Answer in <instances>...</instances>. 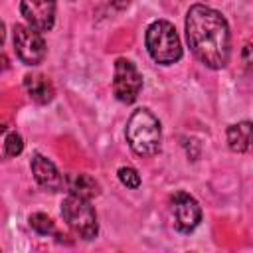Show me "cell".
Masks as SVG:
<instances>
[{"label": "cell", "instance_id": "cell-2", "mask_svg": "<svg viewBox=\"0 0 253 253\" xmlns=\"http://www.w3.org/2000/svg\"><path fill=\"white\" fill-rule=\"evenodd\" d=\"M126 140L132 152L138 156L156 154L162 140L160 121L148 109L134 111L126 123Z\"/></svg>", "mask_w": 253, "mask_h": 253}, {"label": "cell", "instance_id": "cell-12", "mask_svg": "<svg viewBox=\"0 0 253 253\" xmlns=\"http://www.w3.org/2000/svg\"><path fill=\"white\" fill-rule=\"evenodd\" d=\"M251 142V123L243 121L227 128V144L233 152H245Z\"/></svg>", "mask_w": 253, "mask_h": 253}, {"label": "cell", "instance_id": "cell-3", "mask_svg": "<svg viewBox=\"0 0 253 253\" xmlns=\"http://www.w3.org/2000/svg\"><path fill=\"white\" fill-rule=\"evenodd\" d=\"M144 42H146V49H148L150 57L156 63L170 65V63H176L182 57L180 38H178L174 26L166 20L152 22L146 30Z\"/></svg>", "mask_w": 253, "mask_h": 253}, {"label": "cell", "instance_id": "cell-14", "mask_svg": "<svg viewBox=\"0 0 253 253\" xmlns=\"http://www.w3.org/2000/svg\"><path fill=\"white\" fill-rule=\"evenodd\" d=\"M119 180H121V184L126 186V188H138V186H140V176H138V172H136L134 168H130V166L119 168Z\"/></svg>", "mask_w": 253, "mask_h": 253}, {"label": "cell", "instance_id": "cell-7", "mask_svg": "<svg viewBox=\"0 0 253 253\" xmlns=\"http://www.w3.org/2000/svg\"><path fill=\"white\" fill-rule=\"evenodd\" d=\"M172 217H174V227L182 233H190L196 229V225L202 219V208L186 192H178L172 198Z\"/></svg>", "mask_w": 253, "mask_h": 253}, {"label": "cell", "instance_id": "cell-13", "mask_svg": "<svg viewBox=\"0 0 253 253\" xmlns=\"http://www.w3.org/2000/svg\"><path fill=\"white\" fill-rule=\"evenodd\" d=\"M28 221H30V227H32L34 231L42 233V235H47V233H51V231H53V221H51L45 213H42V211L32 213Z\"/></svg>", "mask_w": 253, "mask_h": 253}, {"label": "cell", "instance_id": "cell-6", "mask_svg": "<svg viewBox=\"0 0 253 253\" xmlns=\"http://www.w3.org/2000/svg\"><path fill=\"white\" fill-rule=\"evenodd\" d=\"M14 47H16V55L26 65H38L45 57V42L40 36V32L34 30L32 26H24V24L14 26Z\"/></svg>", "mask_w": 253, "mask_h": 253}, {"label": "cell", "instance_id": "cell-9", "mask_svg": "<svg viewBox=\"0 0 253 253\" xmlns=\"http://www.w3.org/2000/svg\"><path fill=\"white\" fill-rule=\"evenodd\" d=\"M32 172H34L36 182H38L42 188H45V190H49V192L61 190L63 180H61V176H59L55 164H53L49 158H45V156H42V154H34V158H32Z\"/></svg>", "mask_w": 253, "mask_h": 253}, {"label": "cell", "instance_id": "cell-5", "mask_svg": "<svg viewBox=\"0 0 253 253\" xmlns=\"http://www.w3.org/2000/svg\"><path fill=\"white\" fill-rule=\"evenodd\" d=\"M142 89V75L130 59L119 57L115 61V77H113V93L121 103H134Z\"/></svg>", "mask_w": 253, "mask_h": 253}, {"label": "cell", "instance_id": "cell-11", "mask_svg": "<svg viewBox=\"0 0 253 253\" xmlns=\"http://www.w3.org/2000/svg\"><path fill=\"white\" fill-rule=\"evenodd\" d=\"M24 85H26L30 97L40 105H45L53 99V87H51L49 79L43 75H26Z\"/></svg>", "mask_w": 253, "mask_h": 253}, {"label": "cell", "instance_id": "cell-4", "mask_svg": "<svg viewBox=\"0 0 253 253\" xmlns=\"http://www.w3.org/2000/svg\"><path fill=\"white\" fill-rule=\"evenodd\" d=\"M61 215L69 229L81 239H93L97 235V215L89 200L69 194L61 204Z\"/></svg>", "mask_w": 253, "mask_h": 253}, {"label": "cell", "instance_id": "cell-18", "mask_svg": "<svg viewBox=\"0 0 253 253\" xmlns=\"http://www.w3.org/2000/svg\"><path fill=\"white\" fill-rule=\"evenodd\" d=\"M4 130H6V125H0V134H2Z\"/></svg>", "mask_w": 253, "mask_h": 253}, {"label": "cell", "instance_id": "cell-17", "mask_svg": "<svg viewBox=\"0 0 253 253\" xmlns=\"http://www.w3.org/2000/svg\"><path fill=\"white\" fill-rule=\"evenodd\" d=\"M8 67V59H6V55H0V69H6Z\"/></svg>", "mask_w": 253, "mask_h": 253}, {"label": "cell", "instance_id": "cell-10", "mask_svg": "<svg viewBox=\"0 0 253 253\" xmlns=\"http://www.w3.org/2000/svg\"><path fill=\"white\" fill-rule=\"evenodd\" d=\"M65 184H67L69 194H73V196H79L85 200L99 196V184L89 174H67Z\"/></svg>", "mask_w": 253, "mask_h": 253}, {"label": "cell", "instance_id": "cell-15", "mask_svg": "<svg viewBox=\"0 0 253 253\" xmlns=\"http://www.w3.org/2000/svg\"><path fill=\"white\" fill-rule=\"evenodd\" d=\"M4 150L8 156H18L22 150H24V140L18 132H10L4 140Z\"/></svg>", "mask_w": 253, "mask_h": 253}, {"label": "cell", "instance_id": "cell-16", "mask_svg": "<svg viewBox=\"0 0 253 253\" xmlns=\"http://www.w3.org/2000/svg\"><path fill=\"white\" fill-rule=\"evenodd\" d=\"M4 40H6V28H4V24H2V20H0V45L4 43Z\"/></svg>", "mask_w": 253, "mask_h": 253}, {"label": "cell", "instance_id": "cell-1", "mask_svg": "<svg viewBox=\"0 0 253 253\" xmlns=\"http://www.w3.org/2000/svg\"><path fill=\"white\" fill-rule=\"evenodd\" d=\"M186 38L194 55L211 69H221L229 61L231 36L225 18L206 6L194 4L186 14Z\"/></svg>", "mask_w": 253, "mask_h": 253}, {"label": "cell", "instance_id": "cell-8", "mask_svg": "<svg viewBox=\"0 0 253 253\" xmlns=\"http://www.w3.org/2000/svg\"><path fill=\"white\" fill-rule=\"evenodd\" d=\"M20 12L34 30L47 32L55 22V0H22Z\"/></svg>", "mask_w": 253, "mask_h": 253}]
</instances>
